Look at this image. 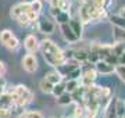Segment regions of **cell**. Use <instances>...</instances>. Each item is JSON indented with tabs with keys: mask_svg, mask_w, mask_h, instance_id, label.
I'll return each mask as SVG.
<instances>
[{
	"mask_svg": "<svg viewBox=\"0 0 125 118\" xmlns=\"http://www.w3.org/2000/svg\"><path fill=\"white\" fill-rule=\"evenodd\" d=\"M110 3H111V0H102V6L103 7H107Z\"/></svg>",
	"mask_w": 125,
	"mask_h": 118,
	"instance_id": "f546056e",
	"label": "cell"
},
{
	"mask_svg": "<svg viewBox=\"0 0 125 118\" xmlns=\"http://www.w3.org/2000/svg\"><path fill=\"white\" fill-rule=\"evenodd\" d=\"M38 29L42 33H53L54 32V24L52 21H49L47 18H40L38 21Z\"/></svg>",
	"mask_w": 125,
	"mask_h": 118,
	"instance_id": "52a82bcc",
	"label": "cell"
},
{
	"mask_svg": "<svg viewBox=\"0 0 125 118\" xmlns=\"http://www.w3.org/2000/svg\"><path fill=\"white\" fill-rule=\"evenodd\" d=\"M6 88V79L3 77H0V90H3Z\"/></svg>",
	"mask_w": 125,
	"mask_h": 118,
	"instance_id": "f1b7e54d",
	"label": "cell"
},
{
	"mask_svg": "<svg viewBox=\"0 0 125 118\" xmlns=\"http://www.w3.org/2000/svg\"><path fill=\"white\" fill-rule=\"evenodd\" d=\"M114 71H115L117 74H118V77L122 79V81L125 82V65H121V64H117L115 68H114Z\"/></svg>",
	"mask_w": 125,
	"mask_h": 118,
	"instance_id": "484cf974",
	"label": "cell"
},
{
	"mask_svg": "<svg viewBox=\"0 0 125 118\" xmlns=\"http://www.w3.org/2000/svg\"><path fill=\"white\" fill-rule=\"evenodd\" d=\"M68 24H70L71 29L74 31V33L78 36V39H79V38H82L83 28H82V22H81V20H79V18H70Z\"/></svg>",
	"mask_w": 125,
	"mask_h": 118,
	"instance_id": "9c48e42d",
	"label": "cell"
},
{
	"mask_svg": "<svg viewBox=\"0 0 125 118\" xmlns=\"http://www.w3.org/2000/svg\"><path fill=\"white\" fill-rule=\"evenodd\" d=\"M118 64H121V65H125V51H122V53L118 56Z\"/></svg>",
	"mask_w": 125,
	"mask_h": 118,
	"instance_id": "83f0119b",
	"label": "cell"
},
{
	"mask_svg": "<svg viewBox=\"0 0 125 118\" xmlns=\"http://www.w3.org/2000/svg\"><path fill=\"white\" fill-rule=\"evenodd\" d=\"M22 118H43L40 111H33V110H29V111H25L22 113Z\"/></svg>",
	"mask_w": 125,
	"mask_h": 118,
	"instance_id": "603a6c76",
	"label": "cell"
},
{
	"mask_svg": "<svg viewBox=\"0 0 125 118\" xmlns=\"http://www.w3.org/2000/svg\"><path fill=\"white\" fill-rule=\"evenodd\" d=\"M115 118H124V117H121V115H115Z\"/></svg>",
	"mask_w": 125,
	"mask_h": 118,
	"instance_id": "4dcf8cb0",
	"label": "cell"
},
{
	"mask_svg": "<svg viewBox=\"0 0 125 118\" xmlns=\"http://www.w3.org/2000/svg\"><path fill=\"white\" fill-rule=\"evenodd\" d=\"M54 18H56V21H57L58 24H67L68 21H70V18H71V17H70L68 11H62V10H61V11H60V13L54 17Z\"/></svg>",
	"mask_w": 125,
	"mask_h": 118,
	"instance_id": "2e32d148",
	"label": "cell"
},
{
	"mask_svg": "<svg viewBox=\"0 0 125 118\" xmlns=\"http://www.w3.org/2000/svg\"><path fill=\"white\" fill-rule=\"evenodd\" d=\"M24 47L27 49L28 53H35L36 50L40 49V43L35 35H28L24 40Z\"/></svg>",
	"mask_w": 125,
	"mask_h": 118,
	"instance_id": "277c9868",
	"label": "cell"
},
{
	"mask_svg": "<svg viewBox=\"0 0 125 118\" xmlns=\"http://www.w3.org/2000/svg\"><path fill=\"white\" fill-rule=\"evenodd\" d=\"M76 88H79V83H78V79H68L65 82V90L72 93V92L75 90Z\"/></svg>",
	"mask_w": 125,
	"mask_h": 118,
	"instance_id": "d6986e66",
	"label": "cell"
},
{
	"mask_svg": "<svg viewBox=\"0 0 125 118\" xmlns=\"http://www.w3.org/2000/svg\"><path fill=\"white\" fill-rule=\"evenodd\" d=\"M11 97H13V101H14V106H27L29 104L32 100H33V93H32L27 86L24 85H18V86L14 88V90L10 93Z\"/></svg>",
	"mask_w": 125,
	"mask_h": 118,
	"instance_id": "7a4b0ae2",
	"label": "cell"
},
{
	"mask_svg": "<svg viewBox=\"0 0 125 118\" xmlns=\"http://www.w3.org/2000/svg\"><path fill=\"white\" fill-rule=\"evenodd\" d=\"M96 71L100 74H111L114 72V68H115V65H113V64L107 63L106 60H99V61H96Z\"/></svg>",
	"mask_w": 125,
	"mask_h": 118,
	"instance_id": "8992f818",
	"label": "cell"
},
{
	"mask_svg": "<svg viewBox=\"0 0 125 118\" xmlns=\"http://www.w3.org/2000/svg\"><path fill=\"white\" fill-rule=\"evenodd\" d=\"M57 103L58 104H61V106H68V104H71L72 103V96L70 92H64V93H61V95L57 97Z\"/></svg>",
	"mask_w": 125,
	"mask_h": 118,
	"instance_id": "7c38bea8",
	"label": "cell"
},
{
	"mask_svg": "<svg viewBox=\"0 0 125 118\" xmlns=\"http://www.w3.org/2000/svg\"><path fill=\"white\" fill-rule=\"evenodd\" d=\"M7 71V67H6V64L3 61H0V77H3Z\"/></svg>",
	"mask_w": 125,
	"mask_h": 118,
	"instance_id": "4316f807",
	"label": "cell"
},
{
	"mask_svg": "<svg viewBox=\"0 0 125 118\" xmlns=\"http://www.w3.org/2000/svg\"><path fill=\"white\" fill-rule=\"evenodd\" d=\"M72 57L78 61V63H85L88 61V51L85 49H79V50H74Z\"/></svg>",
	"mask_w": 125,
	"mask_h": 118,
	"instance_id": "8fae6325",
	"label": "cell"
},
{
	"mask_svg": "<svg viewBox=\"0 0 125 118\" xmlns=\"http://www.w3.org/2000/svg\"><path fill=\"white\" fill-rule=\"evenodd\" d=\"M45 79H47L50 83L56 85V83H58V82L62 81V74L60 72V71H56V69H53V71H49V72L46 74V75H45Z\"/></svg>",
	"mask_w": 125,
	"mask_h": 118,
	"instance_id": "30bf717a",
	"label": "cell"
},
{
	"mask_svg": "<svg viewBox=\"0 0 125 118\" xmlns=\"http://www.w3.org/2000/svg\"><path fill=\"white\" fill-rule=\"evenodd\" d=\"M65 92V83H62V82H58L56 85H53V89H52V95L58 97V96L64 93Z\"/></svg>",
	"mask_w": 125,
	"mask_h": 118,
	"instance_id": "9a60e30c",
	"label": "cell"
},
{
	"mask_svg": "<svg viewBox=\"0 0 125 118\" xmlns=\"http://www.w3.org/2000/svg\"><path fill=\"white\" fill-rule=\"evenodd\" d=\"M42 7H43V4H42L40 0H32V1H29V10H32V11H35L38 14L42 11Z\"/></svg>",
	"mask_w": 125,
	"mask_h": 118,
	"instance_id": "ffe728a7",
	"label": "cell"
},
{
	"mask_svg": "<svg viewBox=\"0 0 125 118\" xmlns=\"http://www.w3.org/2000/svg\"><path fill=\"white\" fill-rule=\"evenodd\" d=\"M124 106H125V103H124Z\"/></svg>",
	"mask_w": 125,
	"mask_h": 118,
	"instance_id": "1f68e13d",
	"label": "cell"
},
{
	"mask_svg": "<svg viewBox=\"0 0 125 118\" xmlns=\"http://www.w3.org/2000/svg\"><path fill=\"white\" fill-rule=\"evenodd\" d=\"M39 88L40 90L43 92V93H46V95H49V93H52V89H53V83H50L47 79H42V81L39 82Z\"/></svg>",
	"mask_w": 125,
	"mask_h": 118,
	"instance_id": "4fadbf2b",
	"label": "cell"
},
{
	"mask_svg": "<svg viewBox=\"0 0 125 118\" xmlns=\"http://www.w3.org/2000/svg\"><path fill=\"white\" fill-rule=\"evenodd\" d=\"M15 20H17V22H18L20 27H28V25L31 24V21H29L27 14H21V15H18Z\"/></svg>",
	"mask_w": 125,
	"mask_h": 118,
	"instance_id": "44dd1931",
	"label": "cell"
},
{
	"mask_svg": "<svg viewBox=\"0 0 125 118\" xmlns=\"http://www.w3.org/2000/svg\"><path fill=\"white\" fill-rule=\"evenodd\" d=\"M60 29H61V33L62 36H64V39L68 42V43H75V42H78V36H76L75 33H74V31L71 29V27H70V24H60Z\"/></svg>",
	"mask_w": 125,
	"mask_h": 118,
	"instance_id": "5b68a950",
	"label": "cell"
},
{
	"mask_svg": "<svg viewBox=\"0 0 125 118\" xmlns=\"http://www.w3.org/2000/svg\"><path fill=\"white\" fill-rule=\"evenodd\" d=\"M40 49H42L45 61L52 67H60L61 64L67 61L64 50H61L54 42L49 40V39H46L40 43Z\"/></svg>",
	"mask_w": 125,
	"mask_h": 118,
	"instance_id": "6da1fadb",
	"label": "cell"
},
{
	"mask_svg": "<svg viewBox=\"0 0 125 118\" xmlns=\"http://www.w3.org/2000/svg\"><path fill=\"white\" fill-rule=\"evenodd\" d=\"M13 107H14V101H13V97H11L10 93L0 95V110H7L9 111Z\"/></svg>",
	"mask_w": 125,
	"mask_h": 118,
	"instance_id": "ba28073f",
	"label": "cell"
},
{
	"mask_svg": "<svg viewBox=\"0 0 125 118\" xmlns=\"http://www.w3.org/2000/svg\"><path fill=\"white\" fill-rule=\"evenodd\" d=\"M22 68L29 74L35 72L38 69V60H36V57L32 53H28L27 56L22 57Z\"/></svg>",
	"mask_w": 125,
	"mask_h": 118,
	"instance_id": "3957f363",
	"label": "cell"
},
{
	"mask_svg": "<svg viewBox=\"0 0 125 118\" xmlns=\"http://www.w3.org/2000/svg\"><path fill=\"white\" fill-rule=\"evenodd\" d=\"M114 38H115L117 42H125V29L122 28H115V32H114Z\"/></svg>",
	"mask_w": 125,
	"mask_h": 118,
	"instance_id": "7402d4cb",
	"label": "cell"
},
{
	"mask_svg": "<svg viewBox=\"0 0 125 118\" xmlns=\"http://www.w3.org/2000/svg\"><path fill=\"white\" fill-rule=\"evenodd\" d=\"M11 36H13V32L10 31V29H4V31L0 32V42H1L3 45H4V43H6L7 40H9V39H10Z\"/></svg>",
	"mask_w": 125,
	"mask_h": 118,
	"instance_id": "cb8c5ba5",
	"label": "cell"
},
{
	"mask_svg": "<svg viewBox=\"0 0 125 118\" xmlns=\"http://www.w3.org/2000/svg\"><path fill=\"white\" fill-rule=\"evenodd\" d=\"M124 114H125V106L122 104V101H121V100H117L115 115H121V117H124Z\"/></svg>",
	"mask_w": 125,
	"mask_h": 118,
	"instance_id": "d4e9b609",
	"label": "cell"
},
{
	"mask_svg": "<svg viewBox=\"0 0 125 118\" xmlns=\"http://www.w3.org/2000/svg\"><path fill=\"white\" fill-rule=\"evenodd\" d=\"M110 21H111V24L115 25L117 28L125 29V18L124 17H121V15H113V17H110Z\"/></svg>",
	"mask_w": 125,
	"mask_h": 118,
	"instance_id": "5bb4252c",
	"label": "cell"
},
{
	"mask_svg": "<svg viewBox=\"0 0 125 118\" xmlns=\"http://www.w3.org/2000/svg\"><path fill=\"white\" fill-rule=\"evenodd\" d=\"M4 46H6V47H7L9 50H17V49H18V46H20V42H18V39L13 35V36H11L9 40L4 43Z\"/></svg>",
	"mask_w": 125,
	"mask_h": 118,
	"instance_id": "ac0fdd59",
	"label": "cell"
},
{
	"mask_svg": "<svg viewBox=\"0 0 125 118\" xmlns=\"http://www.w3.org/2000/svg\"><path fill=\"white\" fill-rule=\"evenodd\" d=\"M96 77H97L96 68H85L83 72H82V78H88V79H90V81H94Z\"/></svg>",
	"mask_w": 125,
	"mask_h": 118,
	"instance_id": "e0dca14e",
	"label": "cell"
}]
</instances>
